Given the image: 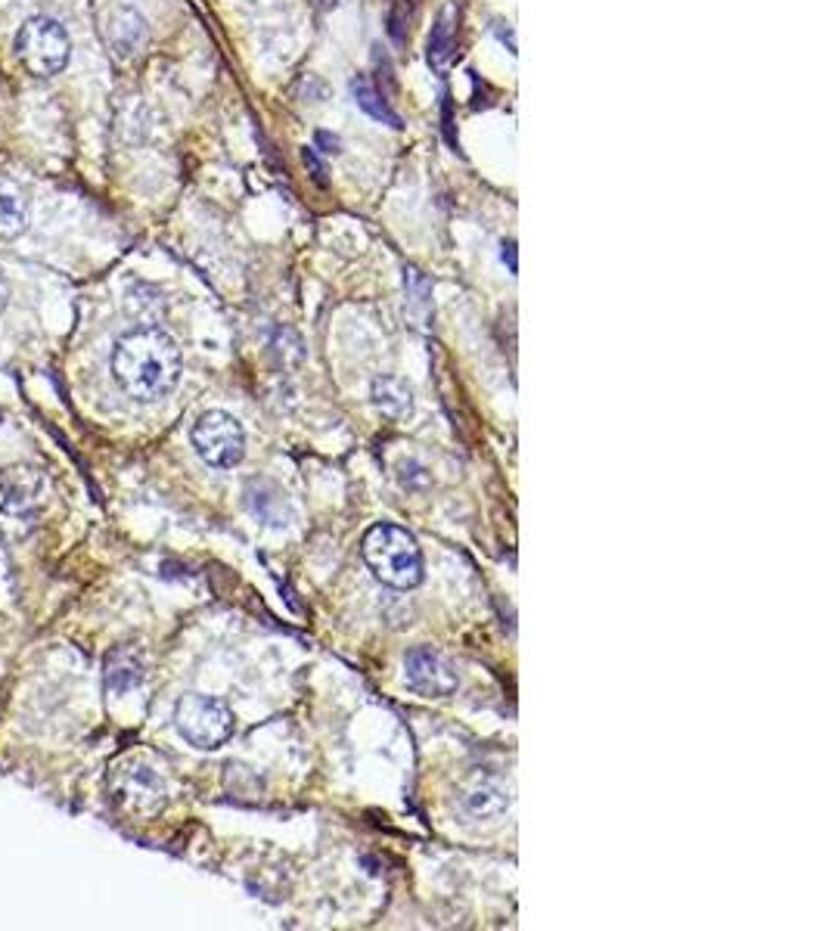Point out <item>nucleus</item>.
Here are the masks:
<instances>
[{"label":"nucleus","instance_id":"f257e3e1","mask_svg":"<svg viewBox=\"0 0 829 931\" xmlns=\"http://www.w3.org/2000/svg\"><path fill=\"white\" fill-rule=\"evenodd\" d=\"M113 373L121 392L149 404L175 392L181 379V349L172 335L156 326L125 333L113 351Z\"/></svg>","mask_w":829,"mask_h":931},{"label":"nucleus","instance_id":"f03ea898","mask_svg":"<svg viewBox=\"0 0 829 931\" xmlns=\"http://www.w3.org/2000/svg\"><path fill=\"white\" fill-rule=\"evenodd\" d=\"M373 578L394 590H413L422 581V550L417 538L398 525H373L361 543Z\"/></svg>","mask_w":829,"mask_h":931},{"label":"nucleus","instance_id":"7ed1b4c3","mask_svg":"<svg viewBox=\"0 0 829 931\" xmlns=\"http://www.w3.org/2000/svg\"><path fill=\"white\" fill-rule=\"evenodd\" d=\"M16 53H19V62L35 78H53L69 66L72 45H69V35L57 19L31 16L16 35Z\"/></svg>","mask_w":829,"mask_h":931},{"label":"nucleus","instance_id":"20e7f679","mask_svg":"<svg viewBox=\"0 0 829 931\" xmlns=\"http://www.w3.org/2000/svg\"><path fill=\"white\" fill-rule=\"evenodd\" d=\"M177 733L193 748L215 752L233 736V712L215 696L189 693L175 705Z\"/></svg>","mask_w":829,"mask_h":931},{"label":"nucleus","instance_id":"39448f33","mask_svg":"<svg viewBox=\"0 0 829 931\" xmlns=\"http://www.w3.org/2000/svg\"><path fill=\"white\" fill-rule=\"evenodd\" d=\"M193 448L215 469H233L246 453V432L224 410H208L193 425Z\"/></svg>","mask_w":829,"mask_h":931},{"label":"nucleus","instance_id":"423d86ee","mask_svg":"<svg viewBox=\"0 0 829 931\" xmlns=\"http://www.w3.org/2000/svg\"><path fill=\"white\" fill-rule=\"evenodd\" d=\"M113 795L128 814L153 816L165 804V783L153 767L128 761L113 773Z\"/></svg>","mask_w":829,"mask_h":931},{"label":"nucleus","instance_id":"0eeeda50","mask_svg":"<svg viewBox=\"0 0 829 931\" xmlns=\"http://www.w3.org/2000/svg\"><path fill=\"white\" fill-rule=\"evenodd\" d=\"M404 677H408L410 689L426 698L451 696L460 686V677H457L451 661L441 653H436V649H429V646H420V649L408 653V658H404Z\"/></svg>","mask_w":829,"mask_h":931},{"label":"nucleus","instance_id":"6e6552de","mask_svg":"<svg viewBox=\"0 0 829 931\" xmlns=\"http://www.w3.org/2000/svg\"><path fill=\"white\" fill-rule=\"evenodd\" d=\"M149 41V26L134 7H116L106 16V45L118 59L137 57Z\"/></svg>","mask_w":829,"mask_h":931},{"label":"nucleus","instance_id":"1a4fd4ad","mask_svg":"<svg viewBox=\"0 0 829 931\" xmlns=\"http://www.w3.org/2000/svg\"><path fill=\"white\" fill-rule=\"evenodd\" d=\"M246 503H248V510L255 512L262 522L274 525V528L290 525V519H292L290 500H286V494H283L276 484H271V481H252L246 491Z\"/></svg>","mask_w":829,"mask_h":931},{"label":"nucleus","instance_id":"9d476101","mask_svg":"<svg viewBox=\"0 0 829 931\" xmlns=\"http://www.w3.org/2000/svg\"><path fill=\"white\" fill-rule=\"evenodd\" d=\"M29 224V199L26 189L10 177H0V239H13Z\"/></svg>","mask_w":829,"mask_h":931},{"label":"nucleus","instance_id":"9b49d317","mask_svg":"<svg viewBox=\"0 0 829 931\" xmlns=\"http://www.w3.org/2000/svg\"><path fill=\"white\" fill-rule=\"evenodd\" d=\"M351 97L358 102V109H361L364 116L373 118V121H379V125H386V128H392V131H401V128H404V118L394 112L392 102L386 100V94L379 88H373L364 75L351 78Z\"/></svg>","mask_w":829,"mask_h":931},{"label":"nucleus","instance_id":"f8f14e48","mask_svg":"<svg viewBox=\"0 0 829 931\" xmlns=\"http://www.w3.org/2000/svg\"><path fill=\"white\" fill-rule=\"evenodd\" d=\"M144 677V658L134 646H118L106 658V686L109 693H128Z\"/></svg>","mask_w":829,"mask_h":931},{"label":"nucleus","instance_id":"ddd939ff","mask_svg":"<svg viewBox=\"0 0 829 931\" xmlns=\"http://www.w3.org/2000/svg\"><path fill=\"white\" fill-rule=\"evenodd\" d=\"M373 404L392 420H408L413 413V392L398 376H382L373 382Z\"/></svg>","mask_w":829,"mask_h":931},{"label":"nucleus","instance_id":"4468645a","mask_svg":"<svg viewBox=\"0 0 829 931\" xmlns=\"http://www.w3.org/2000/svg\"><path fill=\"white\" fill-rule=\"evenodd\" d=\"M453 53V7H445L438 13L436 26H432V35H429V45H426V59L429 66L441 72L448 66V59Z\"/></svg>","mask_w":829,"mask_h":931},{"label":"nucleus","instance_id":"2eb2a0df","mask_svg":"<svg viewBox=\"0 0 829 931\" xmlns=\"http://www.w3.org/2000/svg\"><path fill=\"white\" fill-rule=\"evenodd\" d=\"M464 804L472 816H497L509 807V795L500 783L485 780V783H479V786H472L466 792Z\"/></svg>","mask_w":829,"mask_h":931},{"label":"nucleus","instance_id":"dca6fc26","mask_svg":"<svg viewBox=\"0 0 829 931\" xmlns=\"http://www.w3.org/2000/svg\"><path fill=\"white\" fill-rule=\"evenodd\" d=\"M410 22H413V10L408 13V0H394L392 10H389V22H386V31H389L394 47L408 45Z\"/></svg>","mask_w":829,"mask_h":931},{"label":"nucleus","instance_id":"f3484780","mask_svg":"<svg viewBox=\"0 0 829 931\" xmlns=\"http://www.w3.org/2000/svg\"><path fill=\"white\" fill-rule=\"evenodd\" d=\"M404 286H408L410 305L429 307V295H432V283H429V280L422 277L420 271H413V267H408V271H404Z\"/></svg>","mask_w":829,"mask_h":931},{"label":"nucleus","instance_id":"a211bd4d","mask_svg":"<svg viewBox=\"0 0 829 931\" xmlns=\"http://www.w3.org/2000/svg\"><path fill=\"white\" fill-rule=\"evenodd\" d=\"M441 131H445V140H448L453 153H460V140H457V131H453V102L448 94L441 100Z\"/></svg>","mask_w":829,"mask_h":931},{"label":"nucleus","instance_id":"6ab92c4d","mask_svg":"<svg viewBox=\"0 0 829 931\" xmlns=\"http://www.w3.org/2000/svg\"><path fill=\"white\" fill-rule=\"evenodd\" d=\"M302 161H305L308 171L314 175V180H318L321 187L330 184V180H326V165H323V159L318 156V149H314V146H305V149H302Z\"/></svg>","mask_w":829,"mask_h":931},{"label":"nucleus","instance_id":"aec40b11","mask_svg":"<svg viewBox=\"0 0 829 931\" xmlns=\"http://www.w3.org/2000/svg\"><path fill=\"white\" fill-rule=\"evenodd\" d=\"M314 149L323 153V156H339L342 153V140L330 131H318L314 134Z\"/></svg>","mask_w":829,"mask_h":931},{"label":"nucleus","instance_id":"412c9836","mask_svg":"<svg viewBox=\"0 0 829 931\" xmlns=\"http://www.w3.org/2000/svg\"><path fill=\"white\" fill-rule=\"evenodd\" d=\"M504 262H509V271L516 274L519 267H516V243H504Z\"/></svg>","mask_w":829,"mask_h":931},{"label":"nucleus","instance_id":"4be33fe9","mask_svg":"<svg viewBox=\"0 0 829 931\" xmlns=\"http://www.w3.org/2000/svg\"><path fill=\"white\" fill-rule=\"evenodd\" d=\"M7 298H10V290H7V283L0 280V314H3V307H7Z\"/></svg>","mask_w":829,"mask_h":931}]
</instances>
